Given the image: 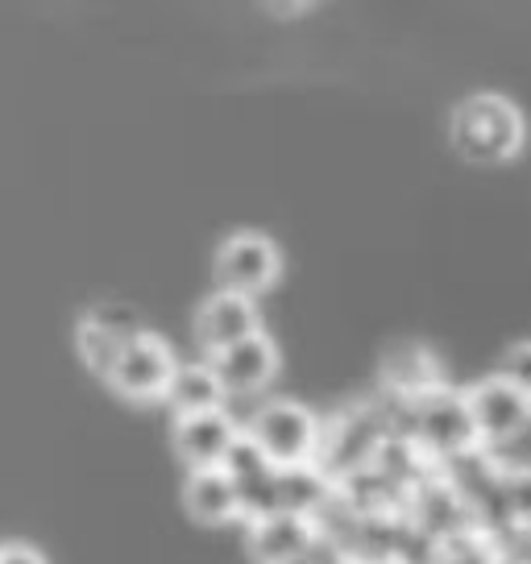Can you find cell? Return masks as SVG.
<instances>
[{
  "label": "cell",
  "mask_w": 531,
  "mask_h": 564,
  "mask_svg": "<svg viewBox=\"0 0 531 564\" xmlns=\"http://www.w3.org/2000/svg\"><path fill=\"white\" fill-rule=\"evenodd\" d=\"M528 138V124L523 112L498 96V91H478V96H465L453 108V121H448V141L465 162L474 166H498V162H511L523 150Z\"/></svg>",
  "instance_id": "1"
},
{
  "label": "cell",
  "mask_w": 531,
  "mask_h": 564,
  "mask_svg": "<svg viewBox=\"0 0 531 564\" xmlns=\"http://www.w3.org/2000/svg\"><path fill=\"white\" fill-rule=\"evenodd\" d=\"M249 441H253V448L262 453L270 469H303V465H312V453H316L319 441L316 415L307 406L291 403V399L266 403L253 415Z\"/></svg>",
  "instance_id": "2"
},
{
  "label": "cell",
  "mask_w": 531,
  "mask_h": 564,
  "mask_svg": "<svg viewBox=\"0 0 531 564\" xmlns=\"http://www.w3.org/2000/svg\"><path fill=\"white\" fill-rule=\"evenodd\" d=\"M175 352L171 345L154 333L133 336L129 345H121L112 370H108V387L117 390L129 403H154V399H166L171 390V378H175Z\"/></svg>",
  "instance_id": "3"
},
{
  "label": "cell",
  "mask_w": 531,
  "mask_h": 564,
  "mask_svg": "<svg viewBox=\"0 0 531 564\" xmlns=\"http://www.w3.org/2000/svg\"><path fill=\"white\" fill-rule=\"evenodd\" d=\"M216 286L229 295H262L283 274V253L262 232H232L225 246L216 249L213 262Z\"/></svg>",
  "instance_id": "4"
},
{
  "label": "cell",
  "mask_w": 531,
  "mask_h": 564,
  "mask_svg": "<svg viewBox=\"0 0 531 564\" xmlns=\"http://www.w3.org/2000/svg\"><path fill=\"white\" fill-rule=\"evenodd\" d=\"M460 403L469 411V423H474L478 441L507 444V441H519L531 427V399L519 394L514 387H507L498 373L474 382V387L465 390Z\"/></svg>",
  "instance_id": "5"
},
{
  "label": "cell",
  "mask_w": 531,
  "mask_h": 564,
  "mask_svg": "<svg viewBox=\"0 0 531 564\" xmlns=\"http://www.w3.org/2000/svg\"><path fill=\"white\" fill-rule=\"evenodd\" d=\"M208 370L216 373L225 394H253L279 373V345L266 333H253L246 340L229 345L225 352H216Z\"/></svg>",
  "instance_id": "6"
},
{
  "label": "cell",
  "mask_w": 531,
  "mask_h": 564,
  "mask_svg": "<svg viewBox=\"0 0 531 564\" xmlns=\"http://www.w3.org/2000/svg\"><path fill=\"white\" fill-rule=\"evenodd\" d=\"M175 453L187 469H220L237 441V423L225 411H204V415H183L175 423Z\"/></svg>",
  "instance_id": "7"
},
{
  "label": "cell",
  "mask_w": 531,
  "mask_h": 564,
  "mask_svg": "<svg viewBox=\"0 0 531 564\" xmlns=\"http://www.w3.org/2000/svg\"><path fill=\"white\" fill-rule=\"evenodd\" d=\"M253 333H262V328H258L253 300H246V295L216 291V295H208V300L199 303V312H195V340L213 352V357Z\"/></svg>",
  "instance_id": "8"
},
{
  "label": "cell",
  "mask_w": 531,
  "mask_h": 564,
  "mask_svg": "<svg viewBox=\"0 0 531 564\" xmlns=\"http://www.w3.org/2000/svg\"><path fill=\"white\" fill-rule=\"evenodd\" d=\"M312 547V528L303 514L279 511L253 519L249 528V552L258 564H295Z\"/></svg>",
  "instance_id": "9"
},
{
  "label": "cell",
  "mask_w": 531,
  "mask_h": 564,
  "mask_svg": "<svg viewBox=\"0 0 531 564\" xmlns=\"http://www.w3.org/2000/svg\"><path fill=\"white\" fill-rule=\"evenodd\" d=\"M183 507L195 523L220 528V523H232L241 514V494H237L232 474H225V469H195L183 486Z\"/></svg>",
  "instance_id": "10"
},
{
  "label": "cell",
  "mask_w": 531,
  "mask_h": 564,
  "mask_svg": "<svg viewBox=\"0 0 531 564\" xmlns=\"http://www.w3.org/2000/svg\"><path fill=\"white\" fill-rule=\"evenodd\" d=\"M420 427H424V441L441 453H465L469 444H478V432L469 423V411L457 394H427L424 406H420Z\"/></svg>",
  "instance_id": "11"
},
{
  "label": "cell",
  "mask_w": 531,
  "mask_h": 564,
  "mask_svg": "<svg viewBox=\"0 0 531 564\" xmlns=\"http://www.w3.org/2000/svg\"><path fill=\"white\" fill-rule=\"evenodd\" d=\"M166 403L175 406V415H204V411H220L225 390L216 382V373L208 366H178L166 390Z\"/></svg>",
  "instance_id": "12"
},
{
  "label": "cell",
  "mask_w": 531,
  "mask_h": 564,
  "mask_svg": "<svg viewBox=\"0 0 531 564\" xmlns=\"http://www.w3.org/2000/svg\"><path fill=\"white\" fill-rule=\"evenodd\" d=\"M79 357H84V366H88L91 373H100V378H108V370H112V361H117V352H121V340L117 336H108L100 324H91L88 316H84V324H79Z\"/></svg>",
  "instance_id": "13"
},
{
  "label": "cell",
  "mask_w": 531,
  "mask_h": 564,
  "mask_svg": "<svg viewBox=\"0 0 531 564\" xmlns=\"http://www.w3.org/2000/svg\"><path fill=\"white\" fill-rule=\"evenodd\" d=\"M88 319H91V324H100L108 336H117L121 345H129L133 336L145 333L142 316H138L133 307H124V303H100V307H91V312H88Z\"/></svg>",
  "instance_id": "14"
},
{
  "label": "cell",
  "mask_w": 531,
  "mask_h": 564,
  "mask_svg": "<svg viewBox=\"0 0 531 564\" xmlns=\"http://www.w3.org/2000/svg\"><path fill=\"white\" fill-rule=\"evenodd\" d=\"M498 378L514 387L519 394L531 399V340H514L511 349L502 352V366H498Z\"/></svg>",
  "instance_id": "15"
},
{
  "label": "cell",
  "mask_w": 531,
  "mask_h": 564,
  "mask_svg": "<svg viewBox=\"0 0 531 564\" xmlns=\"http://www.w3.org/2000/svg\"><path fill=\"white\" fill-rule=\"evenodd\" d=\"M0 564H46V561L37 556L34 547H25V544H4V547H0Z\"/></svg>",
  "instance_id": "16"
},
{
  "label": "cell",
  "mask_w": 531,
  "mask_h": 564,
  "mask_svg": "<svg viewBox=\"0 0 531 564\" xmlns=\"http://www.w3.org/2000/svg\"><path fill=\"white\" fill-rule=\"evenodd\" d=\"M511 498H514V511L531 514V474L511 477Z\"/></svg>",
  "instance_id": "17"
}]
</instances>
